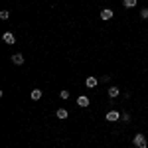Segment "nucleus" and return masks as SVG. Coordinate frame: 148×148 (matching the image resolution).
Returning a JSON list of instances; mask_svg holds the SVG:
<instances>
[{
    "label": "nucleus",
    "mask_w": 148,
    "mask_h": 148,
    "mask_svg": "<svg viewBox=\"0 0 148 148\" xmlns=\"http://www.w3.org/2000/svg\"><path fill=\"white\" fill-rule=\"evenodd\" d=\"M77 105H79V107H89V97L81 95L79 99H77Z\"/></svg>",
    "instance_id": "0eeeda50"
},
{
    "label": "nucleus",
    "mask_w": 148,
    "mask_h": 148,
    "mask_svg": "<svg viewBox=\"0 0 148 148\" xmlns=\"http://www.w3.org/2000/svg\"><path fill=\"white\" fill-rule=\"evenodd\" d=\"M2 40H4V42H6V44H16V38H14V34H12V32H4V34H2Z\"/></svg>",
    "instance_id": "f03ea898"
},
{
    "label": "nucleus",
    "mask_w": 148,
    "mask_h": 148,
    "mask_svg": "<svg viewBox=\"0 0 148 148\" xmlns=\"http://www.w3.org/2000/svg\"><path fill=\"white\" fill-rule=\"evenodd\" d=\"M119 119H121V113H119V111H109V113H107V121H109V123H114V121H119Z\"/></svg>",
    "instance_id": "7ed1b4c3"
},
{
    "label": "nucleus",
    "mask_w": 148,
    "mask_h": 148,
    "mask_svg": "<svg viewBox=\"0 0 148 148\" xmlns=\"http://www.w3.org/2000/svg\"><path fill=\"white\" fill-rule=\"evenodd\" d=\"M59 97L61 99H69V91H59Z\"/></svg>",
    "instance_id": "ddd939ff"
},
{
    "label": "nucleus",
    "mask_w": 148,
    "mask_h": 148,
    "mask_svg": "<svg viewBox=\"0 0 148 148\" xmlns=\"http://www.w3.org/2000/svg\"><path fill=\"white\" fill-rule=\"evenodd\" d=\"M132 144L136 148H146V138H144V134H134V138H132Z\"/></svg>",
    "instance_id": "f257e3e1"
},
{
    "label": "nucleus",
    "mask_w": 148,
    "mask_h": 148,
    "mask_svg": "<svg viewBox=\"0 0 148 148\" xmlns=\"http://www.w3.org/2000/svg\"><path fill=\"white\" fill-rule=\"evenodd\" d=\"M32 99H34V101H40V99H42V89H34V91H32Z\"/></svg>",
    "instance_id": "9d476101"
},
{
    "label": "nucleus",
    "mask_w": 148,
    "mask_h": 148,
    "mask_svg": "<svg viewBox=\"0 0 148 148\" xmlns=\"http://www.w3.org/2000/svg\"><path fill=\"white\" fill-rule=\"evenodd\" d=\"M97 83H99V79H97V77H87V79H85V85H87L89 89H93Z\"/></svg>",
    "instance_id": "423d86ee"
},
{
    "label": "nucleus",
    "mask_w": 148,
    "mask_h": 148,
    "mask_svg": "<svg viewBox=\"0 0 148 148\" xmlns=\"http://www.w3.org/2000/svg\"><path fill=\"white\" fill-rule=\"evenodd\" d=\"M12 63H14V65H22L24 63V56L22 53H14V56H12Z\"/></svg>",
    "instance_id": "39448f33"
},
{
    "label": "nucleus",
    "mask_w": 148,
    "mask_h": 148,
    "mask_svg": "<svg viewBox=\"0 0 148 148\" xmlns=\"http://www.w3.org/2000/svg\"><path fill=\"white\" fill-rule=\"evenodd\" d=\"M67 111H65V109H57V113H56V116L57 119H61V121H63V119H67Z\"/></svg>",
    "instance_id": "1a4fd4ad"
},
{
    "label": "nucleus",
    "mask_w": 148,
    "mask_h": 148,
    "mask_svg": "<svg viewBox=\"0 0 148 148\" xmlns=\"http://www.w3.org/2000/svg\"><path fill=\"white\" fill-rule=\"evenodd\" d=\"M123 121H125V123H128V121H130V114H128V113H123Z\"/></svg>",
    "instance_id": "2eb2a0df"
},
{
    "label": "nucleus",
    "mask_w": 148,
    "mask_h": 148,
    "mask_svg": "<svg viewBox=\"0 0 148 148\" xmlns=\"http://www.w3.org/2000/svg\"><path fill=\"white\" fill-rule=\"evenodd\" d=\"M123 4H125V8H134L136 6V0H123Z\"/></svg>",
    "instance_id": "9b49d317"
},
{
    "label": "nucleus",
    "mask_w": 148,
    "mask_h": 148,
    "mask_svg": "<svg viewBox=\"0 0 148 148\" xmlns=\"http://www.w3.org/2000/svg\"><path fill=\"white\" fill-rule=\"evenodd\" d=\"M140 16H142V18H148V8H142V10H140Z\"/></svg>",
    "instance_id": "4468645a"
},
{
    "label": "nucleus",
    "mask_w": 148,
    "mask_h": 148,
    "mask_svg": "<svg viewBox=\"0 0 148 148\" xmlns=\"http://www.w3.org/2000/svg\"><path fill=\"white\" fill-rule=\"evenodd\" d=\"M119 93H121V89L116 87V85H113V87H109V97H119Z\"/></svg>",
    "instance_id": "6e6552de"
},
{
    "label": "nucleus",
    "mask_w": 148,
    "mask_h": 148,
    "mask_svg": "<svg viewBox=\"0 0 148 148\" xmlns=\"http://www.w3.org/2000/svg\"><path fill=\"white\" fill-rule=\"evenodd\" d=\"M8 16H10V12H8V10H2V12H0V18H2V20H8Z\"/></svg>",
    "instance_id": "f8f14e48"
},
{
    "label": "nucleus",
    "mask_w": 148,
    "mask_h": 148,
    "mask_svg": "<svg viewBox=\"0 0 148 148\" xmlns=\"http://www.w3.org/2000/svg\"><path fill=\"white\" fill-rule=\"evenodd\" d=\"M113 14H114V12L111 10V8H105V10H101V20H111Z\"/></svg>",
    "instance_id": "20e7f679"
}]
</instances>
